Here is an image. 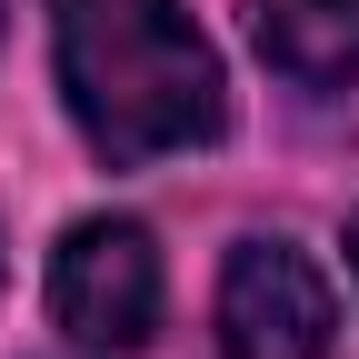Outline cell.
Returning a JSON list of instances; mask_svg holds the SVG:
<instances>
[{
  "label": "cell",
  "instance_id": "cell-4",
  "mask_svg": "<svg viewBox=\"0 0 359 359\" xmlns=\"http://www.w3.org/2000/svg\"><path fill=\"white\" fill-rule=\"evenodd\" d=\"M259 60L299 90H339L359 70V0H250Z\"/></svg>",
  "mask_w": 359,
  "mask_h": 359
},
{
  "label": "cell",
  "instance_id": "cell-3",
  "mask_svg": "<svg viewBox=\"0 0 359 359\" xmlns=\"http://www.w3.org/2000/svg\"><path fill=\"white\" fill-rule=\"evenodd\" d=\"M339 299L299 240H240L219 269V349L230 359H330Z\"/></svg>",
  "mask_w": 359,
  "mask_h": 359
},
{
  "label": "cell",
  "instance_id": "cell-5",
  "mask_svg": "<svg viewBox=\"0 0 359 359\" xmlns=\"http://www.w3.org/2000/svg\"><path fill=\"white\" fill-rule=\"evenodd\" d=\"M349 280H359V219H349Z\"/></svg>",
  "mask_w": 359,
  "mask_h": 359
},
{
  "label": "cell",
  "instance_id": "cell-1",
  "mask_svg": "<svg viewBox=\"0 0 359 359\" xmlns=\"http://www.w3.org/2000/svg\"><path fill=\"white\" fill-rule=\"evenodd\" d=\"M50 50H60V100L80 140L110 170L200 150L230 110L219 50L180 0H50Z\"/></svg>",
  "mask_w": 359,
  "mask_h": 359
},
{
  "label": "cell",
  "instance_id": "cell-2",
  "mask_svg": "<svg viewBox=\"0 0 359 359\" xmlns=\"http://www.w3.org/2000/svg\"><path fill=\"white\" fill-rule=\"evenodd\" d=\"M50 320L80 349H140L160 330V250L140 219H80L50 250Z\"/></svg>",
  "mask_w": 359,
  "mask_h": 359
}]
</instances>
